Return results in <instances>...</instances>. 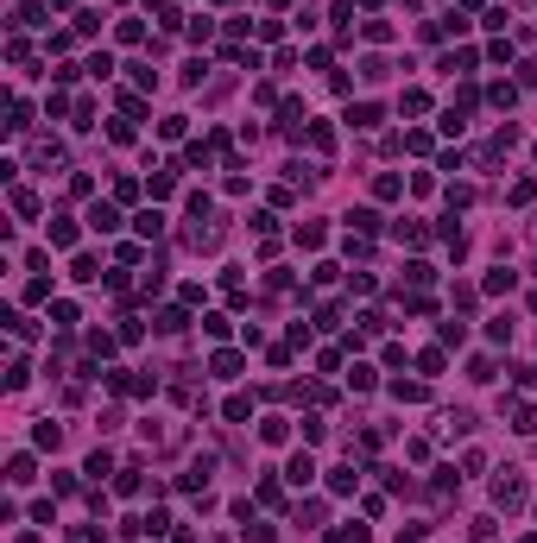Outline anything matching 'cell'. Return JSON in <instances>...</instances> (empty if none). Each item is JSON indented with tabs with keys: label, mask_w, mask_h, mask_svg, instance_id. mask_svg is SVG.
<instances>
[{
	"label": "cell",
	"mask_w": 537,
	"mask_h": 543,
	"mask_svg": "<svg viewBox=\"0 0 537 543\" xmlns=\"http://www.w3.org/2000/svg\"><path fill=\"white\" fill-rule=\"evenodd\" d=\"M348 120H354V127H379V108H373V101H360V108L348 114Z\"/></svg>",
	"instance_id": "277c9868"
},
{
	"label": "cell",
	"mask_w": 537,
	"mask_h": 543,
	"mask_svg": "<svg viewBox=\"0 0 537 543\" xmlns=\"http://www.w3.org/2000/svg\"><path fill=\"white\" fill-rule=\"evenodd\" d=\"M139 234H145V240H152V234H165V215H158V209H145V215H139Z\"/></svg>",
	"instance_id": "5b68a950"
},
{
	"label": "cell",
	"mask_w": 537,
	"mask_h": 543,
	"mask_svg": "<svg viewBox=\"0 0 537 543\" xmlns=\"http://www.w3.org/2000/svg\"><path fill=\"white\" fill-rule=\"evenodd\" d=\"M512 430H525V436H531V430H537V410L518 405V410H512Z\"/></svg>",
	"instance_id": "8992f818"
},
{
	"label": "cell",
	"mask_w": 537,
	"mask_h": 543,
	"mask_svg": "<svg viewBox=\"0 0 537 543\" xmlns=\"http://www.w3.org/2000/svg\"><path fill=\"white\" fill-rule=\"evenodd\" d=\"M291 480H297V487H310V480H316V461H310V455H297V461H291Z\"/></svg>",
	"instance_id": "7a4b0ae2"
},
{
	"label": "cell",
	"mask_w": 537,
	"mask_h": 543,
	"mask_svg": "<svg viewBox=\"0 0 537 543\" xmlns=\"http://www.w3.org/2000/svg\"><path fill=\"white\" fill-rule=\"evenodd\" d=\"M6 480H13V487H26V480H32V455H13V467H6Z\"/></svg>",
	"instance_id": "6da1fadb"
},
{
	"label": "cell",
	"mask_w": 537,
	"mask_h": 543,
	"mask_svg": "<svg viewBox=\"0 0 537 543\" xmlns=\"http://www.w3.org/2000/svg\"><path fill=\"white\" fill-rule=\"evenodd\" d=\"M95 227H101V234H114V227H121V215H114V209H108V202H95V215H89Z\"/></svg>",
	"instance_id": "3957f363"
}]
</instances>
